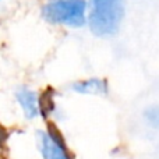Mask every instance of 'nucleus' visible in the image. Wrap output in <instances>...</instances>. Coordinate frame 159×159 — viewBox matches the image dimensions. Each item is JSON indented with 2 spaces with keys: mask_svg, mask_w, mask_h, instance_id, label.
Returning <instances> with one entry per match:
<instances>
[{
  "mask_svg": "<svg viewBox=\"0 0 159 159\" xmlns=\"http://www.w3.org/2000/svg\"><path fill=\"white\" fill-rule=\"evenodd\" d=\"M126 13V0H88L87 25L99 38H110L120 30Z\"/></svg>",
  "mask_w": 159,
  "mask_h": 159,
  "instance_id": "f257e3e1",
  "label": "nucleus"
},
{
  "mask_svg": "<svg viewBox=\"0 0 159 159\" xmlns=\"http://www.w3.org/2000/svg\"><path fill=\"white\" fill-rule=\"evenodd\" d=\"M42 17L53 25L82 28L87 25V0H46Z\"/></svg>",
  "mask_w": 159,
  "mask_h": 159,
  "instance_id": "f03ea898",
  "label": "nucleus"
},
{
  "mask_svg": "<svg viewBox=\"0 0 159 159\" xmlns=\"http://www.w3.org/2000/svg\"><path fill=\"white\" fill-rule=\"evenodd\" d=\"M39 154L43 159H74L66 145L60 130L49 124L46 130L36 133Z\"/></svg>",
  "mask_w": 159,
  "mask_h": 159,
  "instance_id": "7ed1b4c3",
  "label": "nucleus"
},
{
  "mask_svg": "<svg viewBox=\"0 0 159 159\" xmlns=\"http://www.w3.org/2000/svg\"><path fill=\"white\" fill-rule=\"evenodd\" d=\"M14 98L27 120H34L39 117V93L36 91L21 85L14 91Z\"/></svg>",
  "mask_w": 159,
  "mask_h": 159,
  "instance_id": "20e7f679",
  "label": "nucleus"
},
{
  "mask_svg": "<svg viewBox=\"0 0 159 159\" xmlns=\"http://www.w3.org/2000/svg\"><path fill=\"white\" fill-rule=\"evenodd\" d=\"M71 89L81 95H105L107 93V82L102 78L78 80L71 85Z\"/></svg>",
  "mask_w": 159,
  "mask_h": 159,
  "instance_id": "39448f33",
  "label": "nucleus"
},
{
  "mask_svg": "<svg viewBox=\"0 0 159 159\" xmlns=\"http://www.w3.org/2000/svg\"><path fill=\"white\" fill-rule=\"evenodd\" d=\"M39 116L43 119H48L52 112L55 110V91L53 88H48L42 93H39Z\"/></svg>",
  "mask_w": 159,
  "mask_h": 159,
  "instance_id": "423d86ee",
  "label": "nucleus"
},
{
  "mask_svg": "<svg viewBox=\"0 0 159 159\" xmlns=\"http://www.w3.org/2000/svg\"><path fill=\"white\" fill-rule=\"evenodd\" d=\"M144 117L151 127L159 129V105L147 107V110L144 112Z\"/></svg>",
  "mask_w": 159,
  "mask_h": 159,
  "instance_id": "0eeeda50",
  "label": "nucleus"
},
{
  "mask_svg": "<svg viewBox=\"0 0 159 159\" xmlns=\"http://www.w3.org/2000/svg\"><path fill=\"white\" fill-rule=\"evenodd\" d=\"M4 130H3V127H2V124H0V141H2V138H4Z\"/></svg>",
  "mask_w": 159,
  "mask_h": 159,
  "instance_id": "6e6552de",
  "label": "nucleus"
},
{
  "mask_svg": "<svg viewBox=\"0 0 159 159\" xmlns=\"http://www.w3.org/2000/svg\"><path fill=\"white\" fill-rule=\"evenodd\" d=\"M0 2H2V0H0Z\"/></svg>",
  "mask_w": 159,
  "mask_h": 159,
  "instance_id": "1a4fd4ad",
  "label": "nucleus"
}]
</instances>
